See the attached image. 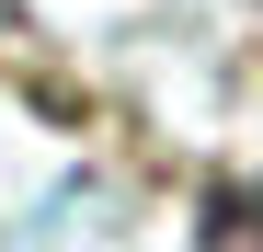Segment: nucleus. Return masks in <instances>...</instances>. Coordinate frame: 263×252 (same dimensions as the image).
Instances as JSON below:
<instances>
[{"instance_id":"obj_1","label":"nucleus","mask_w":263,"mask_h":252,"mask_svg":"<svg viewBox=\"0 0 263 252\" xmlns=\"http://www.w3.org/2000/svg\"><path fill=\"white\" fill-rule=\"evenodd\" d=\"M195 252H263V184L217 195V206H206V229H195Z\"/></svg>"}]
</instances>
